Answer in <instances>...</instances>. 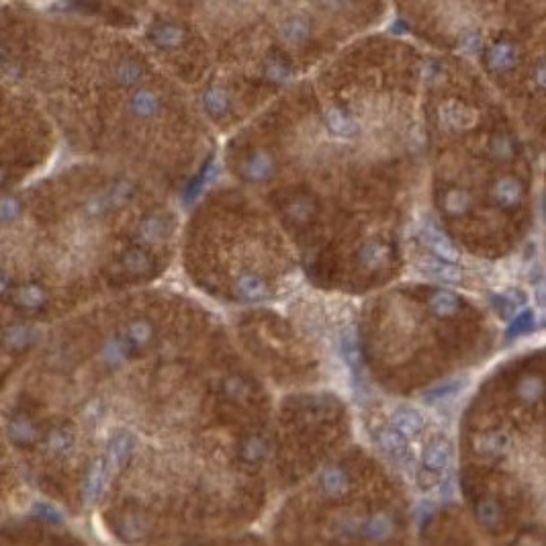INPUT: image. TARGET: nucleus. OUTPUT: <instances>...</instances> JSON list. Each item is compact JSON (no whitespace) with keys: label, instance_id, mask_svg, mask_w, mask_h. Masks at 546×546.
Segmentation results:
<instances>
[{"label":"nucleus","instance_id":"9","mask_svg":"<svg viewBox=\"0 0 546 546\" xmlns=\"http://www.w3.org/2000/svg\"><path fill=\"white\" fill-rule=\"evenodd\" d=\"M477 520L483 528L495 530L504 522V510L495 499H483L477 506Z\"/></svg>","mask_w":546,"mask_h":546},{"label":"nucleus","instance_id":"14","mask_svg":"<svg viewBox=\"0 0 546 546\" xmlns=\"http://www.w3.org/2000/svg\"><path fill=\"white\" fill-rule=\"evenodd\" d=\"M31 511H33L37 520H41L45 524H62L64 522V511L51 502H37V504H33Z\"/></svg>","mask_w":546,"mask_h":546},{"label":"nucleus","instance_id":"2","mask_svg":"<svg viewBox=\"0 0 546 546\" xmlns=\"http://www.w3.org/2000/svg\"><path fill=\"white\" fill-rule=\"evenodd\" d=\"M43 430L29 411H15L6 422V438L17 448H33L41 442Z\"/></svg>","mask_w":546,"mask_h":546},{"label":"nucleus","instance_id":"6","mask_svg":"<svg viewBox=\"0 0 546 546\" xmlns=\"http://www.w3.org/2000/svg\"><path fill=\"white\" fill-rule=\"evenodd\" d=\"M109 474H107V469H105V461L99 458L92 463V467L88 469L86 473V481H84V497L88 504H94L101 499L103 491L107 489L109 485Z\"/></svg>","mask_w":546,"mask_h":546},{"label":"nucleus","instance_id":"5","mask_svg":"<svg viewBox=\"0 0 546 546\" xmlns=\"http://www.w3.org/2000/svg\"><path fill=\"white\" fill-rule=\"evenodd\" d=\"M74 440L76 436H74L72 428L66 424H58V426H51L47 432H43L41 444L49 456H64L72 450Z\"/></svg>","mask_w":546,"mask_h":546},{"label":"nucleus","instance_id":"15","mask_svg":"<svg viewBox=\"0 0 546 546\" xmlns=\"http://www.w3.org/2000/svg\"><path fill=\"white\" fill-rule=\"evenodd\" d=\"M481 450L485 452H491V454H506L510 450V438L506 434H487V436L481 438Z\"/></svg>","mask_w":546,"mask_h":546},{"label":"nucleus","instance_id":"16","mask_svg":"<svg viewBox=\"0 0 546 546\" xmlns=\"http://www.w3.org/2000/svg\"><path fill=\"white\" fill-rule=\"evenodd\" d=\"M379 444H381V448H383L385 452L395 454V456H399V454L405 452V440H403V436H401L399 432H395V430H385V432H381V434H379Z\"/></svg>","mask_w":546,"mask_h":546},{"label":"nucleus","instance_id":"13","mask_svg":"<svg viewBox=\"0 0 546 546\" xmlns=\"http://www.w3.org/2000/svg\"><path fill=\"white\" fill-rule=\"evenodd\" d=\"M448 456H450V448L446 442L438 440L434 444H430L424 452V465L428 467V471H440L446 467L448 463Z\"/></svg>","mask_w":546,"mask_h":546},{"label":"nucleus","instance_id":"4","mask_svg":"<svg viewBox=\"0 0 546 546\" xmlns=\"http://www.w3.org/2000/svg\"><path fill=\"white\" fill-rule=\"evenodd\" d=\"M133 448H135V440L131 434L127 432H119L110 438L109 446H107V454H105V469L109 479H113L115 474H119L129 463L131 454H133Z\"/></svg>","mask_w":546,"mask_h":546},{"label":"nucleus","instance_id":"7","mask_svg":"<svg viewBox=\"0 0 546 546\" xmlns=\"http://www.w3.org/2000/svg\"><path fill=\"white\" fill-rule=\"evenodd\" d=\"M395 530V524H393V518L389 513H377L372 515L366 526H364V536L368 540H374V543H381V540H387Z\"/></svg>","mask_w":546,"mask_h":546},{"label":"nucleus","instance_id":"11","mask_svg":"<svg viewBox=\"0 0 546 546\" xmlns=\"http://www.w3.org/2000/svg\"><path fill=\"white\" fill-rule=\"evenodd\" d=\"M393 426H395V432H399L401 436H413V434H417L424 428V420H422V415L417 411L403 409V411L395 413Z\"/></svg>","mask_w":546,"mask_h":546},{"label":"nucleus","instance_id":"8","mask_svg":"<svg viewBox=\"0 0 546 546\" xmlns=\"http://www.w3.org/2000/svg\"><path fill=\"white\" fill-rule=\"evenodd\" d=\"M25 203L19 195L4 192L0 195V225H13L23 217Z\"/></svg>","mask_w":546,"mask_h":546},{"label":"nucleus","instance_id":"3","mask_svg":"<svg viewBox=\"0 0 546 546\" xmlns=\"http://www.w3.org/2000/svg\"><path fill=\"white\" fill-rule=\"evenodd\" d=\"M39 340V329L31 322H13L0 331V346L8 354H25Z\"/></svg>","mask_w":546,"mask_h":546},{"label":"nucleus","instance_id":"10","mask_svg":"<svg viewBox=\"0 0 546 546\" xmlns=\"http://www.w3.org/2000/svg\"><path fill=\"white\" fill-rule=\"evenodd\" d=\"M322 487L331 497H342L348 491V487H350L348 474L344 473L342 469H338V467H331V469H328L326 473L322 474Z\"/></svg>","mask_w":546,"mask_h":546},{"label":"nucleus","instance_id":"17","mask_svg":"<svg viewBox=\"0 0 546 546\" xmlns=\"http://www.w3.org/2000/svg\"><path fill=\"white\" fill-rule=\"evenodd\" d=\"M242 456H244V461H248V463L260 461V458L264 456V442H262V440H258V438L248 440V442H246V446H244V452H242Z\"/></svg>","mask_w":546,"mask_h":546},{"label":"nucleus","instance_id":"12","mask_svg":"<svg viewBox=\"0 0 546 546\" xmlns=\"http://www.w3.org/2000/svg\"><path fill=\"white\" fill-rule=\"evenodd\" d=\"M146 532V524H144V518L140 513H127L121 518L119 522V536L127 543H133L138 538H142Z\"/></svg>","mask_w":546,"mask_h":546},{"label":"nucleus","instance_id":"18","mask_svg":"<svg viewBox=\"0 0 546 546\" xmlns=\"http://www.w3.org/2000/svg\"><path fill=\"white\" fill-rule=\"evenodd\" d=\"M17 283L13 279L10 272H6L4 268H0V303H8L10 301V295L15 291Z\"/></svg>","mask_w":546,"mask_h":546},{"label":"nucleus","instance_id":"1","mask_svg":"<svg viewBox=\"0 0 546 546\" xmlns=\"http://www.w3.org/2000/svg\"><path fill=\"white\" fill-rule=\"evenodd\" d=\"M8 303L23 315H41L49 307V291L39 281H25L15 287Z\"/></svg>","mask_w":546,"mask_h":546}]
</instances>
